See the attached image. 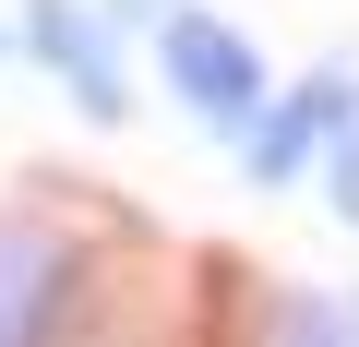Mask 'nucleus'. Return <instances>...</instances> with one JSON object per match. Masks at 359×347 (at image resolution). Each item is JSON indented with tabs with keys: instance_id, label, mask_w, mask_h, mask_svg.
<instances>
[{
	"instance_id": "nucleus-5",
	"label": "nucleus",
	"mask_w": 359,
	"mask_h": 347,
	"mask_svg": "<svg viewBox=\"0 0 359 347\" xmlns=\"http://www.w3.org/2000/svg\"><path fill=\"white\" fill-rule=\"evenodd\" d=\"M252 347H359V299H276Z\"/></svg>"
},
{
	"instance_id": "nucleus-2",
	"label": "nucleus",
	"mask_w": 359,
	"mask_h": 347,
	"mask_svg": "<svg viewBox=\"0 0 359 347\" xmlns=\"http://www.w3.org/2000/svg\"><path fill=\"white\" fill-rule=\"evenodd\" d=\"M120 36H132V25L108 13V0H25V25H13V48H25L84 120H108V132L132 120V60H120Z\"/></svg>"
},
{
	"instance_id": "nucleus-6",
	"label": "nucleus",
	"mask_w": 359,
	"mask_h": 347,
	"mask_svg": "<svg viewBox=\"0 0 359 347\" xmlns=\"http://www.w3.org/2000/svg\"><path fill=\"white\" fill-rule=\"evenodd\" d=\"M311 192H323V216H335V228H359V132H335V156L311 168Z\"/></svg>"
},
{
	"instance_id": "nucleus-7",
	"label": "nucleus",
	"mask_w": 359,
	"mask_h": 347,
	"mask_svg": "<svg viewBox=\"0 0 359 347\" xmlns=\"http://www.w3.org/2000/svg\"><path fill=\"white\" fill-rule=\"evenodd\" d=\"M0 48H13V36H0Z\"/></svg>"
},
{
	"instance_id": "nucleus-1",
	"label": "nucleus",
	"mask_w": 359,
	"mask_h": 347,
	"mask_svg": "<svg viewBox=\"0 0 359 347\" xmlns=\"http://www.w3.org/2000/svg\"><path fill=\"white\" fill-rule=\"evenodd\" d=\"M144 48H156V84H168V108L192 120V132H216V144H240L264 108H276V72H264V36L240 25V13H204V0H168V13L144 25Z\"/></svg>"
},
{
	"instance_id": "nucleus-4",
	"label": "nucleus",
	"mask_w": 359,
	"mask_h": 347,
	"mask_svg": "<svg viewBox=\"0 0 359 347\" xmlns=\"http://www.w3.org/2000/svg\"><path fill=\"white\" fill-rule=\"evenodd\" d=\"M84 299V252L48 216H0V347H60Z\"/></svg>"
},
{
	"instance_id": "nucleus-3",
	"label": "nucleus",
	"mask_w": 359,
	"mask_h": 347,
	"mask_svg": "<svg viewBox=\"0 0 359 347\" xmlns=\"http://www.w3.org/2000/svg\"><path fill=\"white\" fill-rule=\"evenodd\" d=\"M335 132H359V60H323L311 84H276V108L240 132V180L252 192H299L335 156Z\"/></svg>"
}]
</instances>
